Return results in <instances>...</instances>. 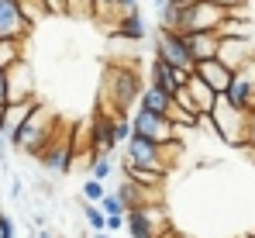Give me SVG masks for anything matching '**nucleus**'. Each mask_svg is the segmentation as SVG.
I'll return each mask as SVG.
<instances>
[{
    "label": "nucleus",
    "instance_id": "nucleus-18",
    "mask_svg": "<svg viewBox=\"0 0 255 238\" xmlns=\"http://www.w3.org/2000/svg\"><path fill=\"white\" fill-rule=\"evenodd\" d=\"M114 35H118V38H128V41H141V38H145V35H148V28H145L141 10L121 14V17L114 21Z\"/></svg>",
    "mask_w": 255,
    "mask_h": 238
},
{
    "label": "nucleus",
    "instance_id": "nucleus-8",
    "mask_svg": "<svg viewBox=\"0 0 255 238\" xmlns=\"http://www.w3.org/2000/svg\"><path fill=\"white\" fill-rule=\"evenodd\" d=\"M107 79H114V93H107V97H114V114L125 118L128 107L138 104L141 83H138V76H134L131 69H114V73H107Z\"/></svg>",
    "mask_w": 255,
    "mask_h": 238
},
{
    "label": "nucleus",
    "instance_id": "nucleus-16",
    "mask_svg": "<svg viewBox=\"0 0 255 238\" xmlns=\"http://www.w3.org/2000/svg\"><path fill=\"white\" fill-rule=\"evenodd\" d=\"M38 107V100H21V104H3L0 107V138H10L14 128L28 118L31 111Z\"/></svg>",
    "mask_w": 255,
    "mask_h": 238
},
{
    "label": "nucleus",
    "instance_id": "nucleus-19",
    "mask_svg": "<svg viewBox=\"0 0 255 238\" xmlns=\"http://www.w3.org/2000/svg\"><path fill=\"white\" fill-rule=\"evenodd\" d=\"M138 107L141 111H148V114H169L172 107V97L169 93H162L159 86H141V93H138Z\"/></svg>",
    "mask_w": 255,
    "mask_h": 238
},
{
    "label": "nucleus",
    "instance_id": "nucleus-32",
    "mask_svg": "<svg viewBox=\"0 0 255 238\" xmlns=\"http://www.w3.org/2000/svg\"><path fill=\"white\" fill-rule=\"evenodd\" d=\"M114 10H118V17L131 14V10H138V0H114Z\"/></svg>",
    "mask_w": 255,
    "mask_h": 238
},
{
    "label": "nucleus",
    "instance_id": "nucleus-9",
    "mask_svg": "<svg viewBox=\"0 0 255 238\" xmlns=\"http://www.w3.org/2000/svg\"><path fill=\"white\" fill-rule=\"evenodd\" d=\"M21 100H35V76L24 59L7 66V104H21Z\"/></svg>",
    "mask_w": 255,
    "mask_h": 238
},
{
    "label": "nucleus",
    "instance_id": "nucleus-33",
    "mask_svg": "<svg viewBox=\"0 0 255 238\" xmlns=\"http://www.w3.org/2000/svg\"><path fill=\"white\" fill-rule=\"evenodd\" d=\"M121 228H125V214H121V218H107V221H104V232H107V235H111V232H121Z\"/></svg>",
    "mask_w": 255,
    "mask_h": 238
},
{
    "label": "nucleus",
    "instance_id": "nucleus-12",
    "mask_svg": "<svg viewBox=\"0 0 255 238\" xmlns=\"http://www.w3.org/2000/svg\"><path fill=\"white\" fill-rule=\"evenodd\" d=\"M190 59L193 62H207V59H217V45H221V35L217 31H183L179 35Z\"/></svg>",
    "mask_w": 255,
    "mask_h": 238
},
{
    "label": "nucleus",
    "instance_id": "nucleus-35",
    "mask_svg": "<svg viewBox=\"0 0 255 238\" xmlns=\"http://www.w3.org/2000/svg\"><path fill=\"white\" fill-rule=\"evenodd\" d=\"M217 7H224V10H231V7H249V0H214Z\"/></svg>",
    "mask_w": 255,
    "mask_h": 238
},
{
    "label": "nucleus",
    "instance_id": "nucleus-31",
    "mask_svg": "<svg viewBox=\"0 0 255 238\" xmlns=\"http://www.w3.org/2000/svg\"><path fill=\"white\" fill-rule=\"evenodd\" d=\"M69 14H93V0H69Z\"/></svg>",
    "mask_w": 255,
    "mask_h": 238
},
{
    "label": "nucleus",
    "instance_id": "nucleus-27",
    "mask_svg": "<svg viewBox=\"0 0 255 238\" xmlns=\"http://www.w3.org/2000/svg\"><path fill=\"white\" fill-rule=\"evenodd\" d=\"M242 149H255V107L245 118V135H242Z\"/></svg>",
    "mask_w": 255,
    "mask_h": 238
},
{
    "label": "nucleus",
    "instance_id": "nucleus-10",
    "mask_svg": "<svg viewBox=\"0 0 255 238\" xmlns=\"http://www.w3.org/2000/svg\"><path fill=\"white\" fill-rule=\"evenodd\" d=\"M59 128V124H55ZM42 166L48 173H59V176H66L69 173V166H73V159H76V149H73V138H62V142H55V131H52V138L45 142L42 149Z\"/></svg>",
    "mask_w": 255,
    "mask_h": 238
},
{
    "label": "nucleus",
    "instance_id": "nucleus-22",
    "mask_svg": "<svg viewBox=\"0 0 255 238\" xmlns=\"http://www.w3.org/2000/svg\"><path fill=\"white\" fill-rule=\"evenodd\" d=\"M17 10H21V17L35 28V21L48 14V7H45V0H17Z\"/></svg>",
    "mask_w": 255,
    "mask_h": 238
},
{
    "label": "nucleus",
    "instance_id": "nucleus-13",
    "mask_svg": "<svg viewBox=\"0 0 255 238\" xmlns=\"http://www.w3.org/2000/svg\"><path fill=\"white\" fill-rule=\"evenodd\" d=\"M31 31V24L21 17L17 0H0V38L7 41H24V35Z\"/></svg>",
    "mask_w": 255,
    "mask_h": 238
},
{
    "label": "nucleus",
    "instance_id": "nucleus-28",
    "mask_svg": "<svg viewBox=\"0 0 255 238\" xmlns=\"http://www.w3.org/2000/svg\"><path fill=\"white\" fill-rule=\"evenodd\" d=\"M128 138H131V118H118L114 121V142L125 145Z\"/></svg>",
    "mask_w": 255,
    "mask_h": 238
},
{
    "label": "nucleus",
    "instance_id": "nucleus-2",
    "mask_svg": "<svg viewBox=\"0 0 255 238\" xmlns=\"http://www.w3.org/2000/svg\"><path fill=\"white\" fill-rule=\"evenodd\" d=\"M245 118H249V111H238V107H231L224 97H217V104H214V111L207 114L204 121H211L214 131L228 142V145H238L242 149V135H245Z\"/></svg>",
    "mask_w": 255,
    "mask_h": 238
},
{
    "label": "nucleus",
    "instance_id": "nucleus-21",
    "mask_svg": "<svg viewBox=\"0 0 255 238\" xmlns=\"http://www.w3.org/2000/svg\"><path fill=\"white\" fill-rule=\"evenodd\" d=\"M217 35L221 38H252V17H228L224 14Z\"/></svg>",
    "mask_w": 255,
    "mask_h": 238
},
{
    "label": "nucleus",
    "instance_id": "nucleus-3",
    "mask_svg": "<svg viewBox=\"0 0 255 238\" xmlns=\"http://www.w3.org/2000/svg\"><path fill=\"white\" fill-rule=\"evenodd\" d=\"M221 21H224V7H217L214 0H190V3H183L179 35L183 31H217Z\"/></svg>",
    "mask_w": 255,
    "mask_h": 238
},
{
    "label": "nucleus",
    "instance_id": "nucleus-6",
    "mask_svg": "<svg viewBox=\"0 0 255 238\" xmlns=\"http://www.w3.org/2000/svg\"><path fill=\"white\" fill-rule=\"evenodd\" d=\"M114 114L111 111H104V107H97L93 111V124H90V162L93 159H107L114 152Z\"/></svg>",
    "mask_w": 255,
    "mask_h": 238
},
{
    "label": "nucleus",
    "instance_id": "nucleus-26",
    "mask_svg": "<svg viewBox=\"0 0 255 238\" xmlns=\"http://www.w3.org/2000/svg\"><path fill=\"white\" fill-rule=\"evenodd\" d=\"M83 218H86V225L93 228V235H97V232H104V221H107V218H104L93 204H83Z\"/></svg>",
    "mask_w": 255,
    "mask_h": 238
},
{
    "label": "nucleus",
    "instance_id": "nucleus-14",
    "mask_svg": "<svg viewBox=\"0 0 255 238\" xmlns=\"http://www.w3.org/2000/svg\"><path fill=\"white\" fill-rule=\"evenodd\" d=\"M186 79L190 73H183V69H172L166 62H159V59H152V66H148V86H159L162 93H176L179 86H186Z\"/></svg>",
    "mask_w": 255,
    "mask_h": 238
},
{
    "label": "nucleus",
    "instance_id": "nucleus-15",
    "mask_svg": "<svg viewBox=\"0 0 255 238\" xmlns=\"http://www.w3.org/2000/svg\"><path fill=\"white\" fill-rule=\"evenodd\" d=\"M193 76H200L214 93L221 97V93L231 86V76H235V73H231L228 66H221L217 59H207V62H197V66H193Z\"/></svg>",
    "mask_w": 255,
    "mask_h": 238
},
{
    "label": "nucleus",
    "instance_id": "nucleus-37",
    "mask_svg": "<svg viewBox=\"0 0 255 238\" xmlns=\"http://www.w3.org/2000/svg\"><path fill=\"white\" fill-rule=\"evenodd\" d=\"M93 238H111V235H107V232H97V235H93Z\"/></svg>",
    "mask_w": 255,
    "mask_h": 238
},
{
    "label": "nucleus",
    "instance_id": "nucleus-36",
    "mask_svg": "<svg viewBox=\"0 0 255 238\" xmlns=\"http://www.w3.org/2000/svg\"><path fill=\"white\" fill-rule=\"evenodd\" d=\"M155 3V10H162V7H169V0H152Z\"/></svg>",
    "mask_w": 255,
    "mask_h": 238
},
{
    "label": "nucleus",
    "instance_id": "nucleus-11",
    "mask_svg": "<svg viewBox=\"0 0 255 238\" xmlns=\"http://www.w3.org/2000/svg\"><path fill=\"white\" fill-rule=\"evenodd\" d=\"M255 59V45L252 38H221L217 45V62L221 66H228L231 73H238L245 62H252Z\"/></svg>",
    "mask_w": 255,
    "mask_h": 238
},
{
    "label": "nucleus",
    "instance_id": "nucleus-30",
    "mask_svg": "<svg viewBox=\"0 0 255 238\" xmlns=\"http://www.w3.org/2000/svg\"><path fill=\"white\" fill-rule=\"evenodd\" d=\"M17 232H14V218L10 214H0V238H14Z\"/></svg>",
    "mask_w": 255,
    "mask_h": 238
},
{
    "label": "nucleus",
    "instance_id": "nucleus-17",
    "mask_svg": "<svg viewBox=\"0 0 255 238\" xmlns=\"http://www.w3.org/2000/svg\"><path fill=\"white\" fill-rule=\"evenodd\" d=\"M186 93L193 97V104H197L200 118H207V114L214 111V104H217V93H214L200 76H193V73H190V79H186Z\"/></svg>",
    "mask_w": 255,
    "mask_h": 238
},
{
    "label": "nucleus",
    "instance_id": "nucleus-34",
    "mask_svg": "<svg viewBox=\"0 0 255 238\" xmlns=\"http://www.w3.org/2000/svg\"><path fill=\"white\" fill-rule=\"evenodd\" d=\"M107 10H114V0H93V14H97V17L107 14Z\"/></svg>",
    "mask_w": 255,
    "mask_h": 238
},
{
    "label": "nucleus",
    "instance_id": "nucleus-1",
    "mask_svg": "<svg viewBox=\"0 0 255 238\" xmlns=\"http://www.w3.org/2000/svg\"><path fill=\"white\" fill-rule=\"evenodd\" d=\"M52 131H55V121H48L45 104H38L28 118L14 128L10 142H14V149L24 152V156H42V149H45V142L52 138Z\"/></svg>",
    "mask_w": 255,
    "mask_h": 238
},
{
    "label": "nucleus",
    "instance_id": "nucleus-20",
    "mask_svg": "<svg viewBox=\"0 0 255 238\" xmlns=\"http://www.w3.org/2000/svg\"><path fill=\"white\" fill-rule=\"evenodd\" d=\"M121 166H125L128 183H134V187H141V190H159V187H162V176H159V173L141 169V166H131V162H121Z\"/></svg>",
    "mask_w": 255,
    "mask_h": 238
},
{
    "label": "nucleus",
    "instance_id": "nucleus-25",
    "mask_svg": "<svg viewBox=\"0 0 255 238\" xmlns=\"http://www.w3.org/2000/svg\"><path fill=\"white\" fill-rule=\"evenodd\" d=\"M86 162H90V159H86ZM90 173H93L97 183L111 180V173H114V159H111V156H107V159H93V162H90Z\"/></svg>",
    "mask_w": 255,
    "mask_h": 238
},
{
    "label": "nucleus",
    "instance_id": "nucleus-23",
    "mask_svg": "<svg viewBox=\"0 0 255 238\" xmlns=\"http://www.w3.org/2000/svg\"><path fill=\"white\" fill-rule=\"evenodd\" d=\"M17 59H24V55H21V41H7V38H0V69L14 66Z\"/></svg>",
    "mask_w": 255,
    "mask_h": 238
},
{
    "label": "nucleus",
    "instance_id": "nucleus-39",
    "mask_svg": "<svg viewBox=\"0 0 255 238\" xmlns=\"http://www.w3.org/2000/svg\"><path fill=\"white\" fill-rule=\"evenodd\" d=\"M0 145H3V138H0Z\"/></svg>",
    "mask_w": 255,
    "mask_h": 238
},
{
    "label": "nucleus",
    "instance_id": "nucleus-7",
    "mask_svg": "<svg viewBox=\"0 0 255 238\" xmlns=\"http://www.w3.org/2000/svg\"><path fill=\"white\" fill-rule=\"evenodd\" d=\"M155 59L166 62V66H172V69H183V73H193V66H197L176 31H159V35H155Z\"/></svg>",
    "mask_w": 255,
    "mask_h": 238
},
{
    "label": "nucleus",
    "instance_id": "nucleus-4",
    "mask_svg": "<svg viewBox=\"0 0 255 238\" xmlns=\"http://www.w3.org/2000/svg\"><path fill=\"white\" fill-rule=\"evenodd\" d=\"M125 162L141 166V169H152V173H159V176H169V162L162 159L159 145L148 142V138H141V135H131L125 142Z\"/></svg>",
    "mask_w": 255,
    "mask_h": 238
},
{
    "label": "nucleus",
    "instance_id": "nucleus-29",
    "mask_svg": "<svg viewBox=\"0 0 255 238\" xmlns=\"http://www.w3.org/2000/svg\"><path fill=\"white\" fill-rule=\"evenodd\" d=\"M104 194H107L104 183H97V180H86V183H83V200H100Z\"/></svg>",
    "mask_w": 255,
    "mask_h": 238
},
{
    "label": "nucleus",
    "instance_id": "nucleus-24",
    "mask_svg": "<svg viewBox=\"0 0 255 238\" xmlns=\"http://www.w3.org/2000/svg\"><path fill=\"white\" fill-rule=\"evenodd\" d=\"M97 204H100L97 211H100L104 218H121V214H125V204H121V197H118V194H104Z\"/></svg>",
    "mask_w": 255,
    "mask_h": 238
},
{
    "label": "nucleus",
    "instance_id": "nucleus-5",
    "mask_svg": "<svg viewBox=\"0 0 255 238\" xmlns=\"http://www.w3.org/2000/svg\"><path fill=\"white\" fill-rule=\"evenodd\" d=\"M131 135H141V138H148V142H155V145H169L176 142V128H172L169 118H162V114H148V111H134V118H131Z\"/></svg>",
    "mask_w": 255,
    "mask_h": 238
},
{
    "label": "nucleus",
    "instance_id": "nucleus-38",
    "mask_svg": "<svg viewBox=\"0 0 255 238\" xmlns=\"http://www.w3.org/2000/svg\"><path fill=\"white\" fill-rule=\"evenodd\" d=\"M169 3H190V0H169Z\"/></svg>",
    "mask_w": 255,
    "mask_h": 238
},
{
    "label": "nucleus",
    "instance_id": "nucleus-40",
    "mask_svg": "<svg viewBox=\"0 0 255 238\" xmlns=\"http://www.w3.org/2000/svg\"><path fill=\"white\" fill-rule=\"evenodd\" d=\"M249 238H255V235H249Z\"/></svg>",
    "mask_w": 255,
    "mask_h": 238
}]
</instances>
